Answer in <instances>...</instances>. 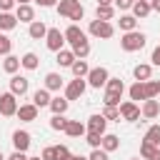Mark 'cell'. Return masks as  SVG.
Segmentation results:
<instances>
[{"label": "cell", "instance_id": "6da1fadb", "mask_svg": "<svg viewBox=\"0 0 160 160\" xmlns=\"http://www.w3.org/2000/svg\"><path fill=\"white\" fill-rule=\"evenodd\" d=\"M145 32H140V30H130V32H125L122 38H120V48L125 50V52H135V50H142L145 48Z\"/></svg>", "mask_w": 160, "mask_h": 160}, {"label": "cell", "instance_id": "7a4b0ae2", "mask_svg": "<svg viewBox=\"0 0 160 160\" xmlns=\"http://www.w3.org/2000/svg\"><path fill=\"white\" fill-rule=\"evenodd\" d=\"M88 32L90 35H95V38H102V40H110L112 35H115V25L110 22V20H90V28H88Z\"/></svg>", "mask_w": 160, "mask_h": 160}, {"label": "cell", "instance_id": "3957f363", "mask_svg": "<svg viewBox=\"0 0 160 160\" xmlns=\"http://www.w3.org/2000/svg\"><path fill=\"white\" fill-rule=\"evenodd\" d=\"M18 95L15 92H2L0 95V115H5V118H10V115H18V100H15Z\"/></svg>", "mask_w": 160, "mask_h": 160}, {"label": "cell", "instance_id": "277c9868", "mask_svg": "<svg viewBox=\"0 0 160 160\" xmlns=\"http://www.w3.org/2000/svg\"><path fill=\"white\" fill-rule=\"evenodd\" d=\"M45 45H48V50H52V52L62 50V45H65V32H60L58 28H48V35H45Z\"/></svg>", "mask_w": 160, "mask_h": 160}, {"label": "cell", "instance_id": "5b68a950", "mask_svg": "<svg viewBox=\"0 0 160 160\" xmlns=\"http://www.w3.org/2000/svg\"><path fill=\"white\" fill-rule=\"evenodd\" d=\"M85 88H88V80L85 78H75V80H70L65 85V98L68 100H78V98H82Z\"/></svg>", "mask_w": 160, "mask_h": 160}, {"label": "cell", "instance_id": "8992f818", "mask_svg": "<svg viewBox=\"0 0 160 160\" xmlns=\"http://www.w3.org/2000/svg\"><path fill=\"white\" fill-rule=\"evenodd\" d=\"M108 80H110L108 68H90V72H88V85L90 88H102Z\"/></svg>", "mask_w": 160, "mask_h": 160}, {"label": "cell", "instance_id": "52a82bcc", "mask_svg": "<svg viewBox=\"0 0 160 160\" xmlns=\"http://www.w3.org/2000/svg\"><path fill=\"white\" fill-rule=\"evenodd\" d=\"M140 108L132 102V100H128V102H120V118L122 120H128V122H135V120H140Z\"/></svg>", "mask_w": 160, "mask_h": 160}, {"label": "cell", "instance_id": "ba28073f", "mask_svg": "<svg viewBox=\"0 0 160 160\" xmlns=\"http://www.w3.org/2000/svg\"><path fill=\"white\" fill-rule=\"evenodd\" d=\"M38 105L35 102H25V105H20L18 108V118L22 120V122H32V120H38Z\"/></svg>", "mask_w": 160, "mask_h": 160}, {"label": "cell", "instance_id": "9c48e42d", "mask_svg": "<svg viewBox=\"0 0 160 160\" xmlns=\"http://www.w3.org/2000/svg\"><path fill=\"white\" fill-rule=\"evenodd\" d=\"M28 88H30V82H28V78H22V75H12L10 78V92H15V95H25L28 92Z\"/></svg>", "mask_w": 160, "mask_h": 160}, {"label": "cell", "instance_id": "30bf717a", "mask_svg": "<svg viewBox=\"0 0 160 160\" xmlns=\"http://www.w3.org/2000/svg\"><path fill=\"white\" fill-rule=\"evenodd\" d=\"M140 112H142V118H148V120H155V118L160 115V102H158L155 98H150V100H145V102H142Z\"/></svg>", "mask_w": 160, "mask_h": 160}, {"label": "cell", "instance_id": "8fae6325", "mask_svg": "<svg viewBox=\"0 0 160 160\" xmlns=\"http://www.w3.org/2000/svg\"><path fill=\"white\" fill-rule=\"evenodd\" d=\"M30 142H32V140H30V132H28V130H15V132H12V145H15V150H22V152H25V150L30 148Z\"/></svg>", "mask_w": 160, "mask_h": 160}, {"label": "cell", "instance_id": "7c38bea8", "mask_svg": "<svg viewBox=\"0 0 160 160\" xmlns=\"http://www.w3.org/2000/svg\"><path fill=\"white\" fill-rule=\"evenodd\" d=\"M105 128H108V118H105V115H92V118L88 120V130H90V132L105 135Z\"/></svg>", "mask_w": 160, "mask_h": 160}, {"label": "cell", "instance_id": "4fadbf2b", "mask_svg": "<svg viewBox=\"0 0 160 160\" xmlns=\"http://www.w3.org/2000/svg\"><path fill=\"white\" fill-rule=\"evenodd\" d=\"M152 12V0H135L132 2V15L135 18H148Z\"/></svg>", "mask_w": 160, "mask_h": 160}, {"label": "cell", "instance_id": "5bb4252c", "mask_svg": "<svg viewBox=\"0 0 160 160\" xmlns=\"http://www.w3.org/2000/svg\"><path fill=\"white\" fill-rule=\"evenodd\" d=\"M15 18H18L20 22H32V20H35L32 5H30V2H28V5H18V8H15Z\"/></svg>", "mask_w": 160, "mask_h": 160}, {"label": "cell", "instance_id": "9a60e30c", "mask_svg": "<svg viewBox=\"0 0 160 160\" xmlns=\"http://www.w3.org/2000/svg\"><path fill=\"white\" fill-rule=\"evenodd\" d=\"M72 52H75V58H80V60H85L88 55H90V42H88V38L82 35L80 40H75L72 42Z\"/></svg>", "mask_w": 160, "mask_h": 160}, {"label": "cell", "instance_id": "2e32d148", "mask_svg": "<svg viewBox=\"0 0 160 160\" xmlns=\"http://www.w3.org/2000/svg\"><path fill=\"white\" fill-rule=\"evenodd\" d=\"M50 90L48 88H38L35 92H32V102L38 105V108H50Z\"/></svg>", "mask_w": 160, "mask_h": 160}, {"label": "cell", "instance_id": "e0dca14e", "mask_svg": "<svg viewBox=\"0 0 160 160\" xmlns=\"http://www.w3.org/2000/svg\"><path fill=\"white\" fill-rule=\"evenodd\" d=\"M28 32H30V38H32V40H42V38L48 35V25H45L42 20H32Z\"/></svg>", "mask_w": 160, "mask_h": 160}, {"label": "cell", "instance_id": "ac0fdd59", "mask_svg": "<svg viewBox=\"0 0 160 160\" xmlns=\"http://www.w3.org/2000/svg\"><path fill=\"white\" fill-rule=\"evenodd\" d=\"M78 8H80V0H60V2H58V15L70 18L72 10H78Z\"/></svg>", "mask_w": 160, "mask_h": 160}, {"label": "cell", "instance_id": "d6986e66", "mask_svg": "<svg viewBox=\"0 0 160 160\" xmlns=\"http://www.w3.org/2000/svg\"><path fill=\"white\" fill-rule=\"evenodd\" d=\"M75 60H78V58H75V52H72V50H65V48H62V50H58V58H55V62H58L60 68H70Z\"/></svg>", "mask_w": 160, "mask_h": 160}, {"label": "cell", "instance_id": "ffe728a7", "mask_svg": "<svg viewBox=\"0 0 160 160\" xmlns=\"http://www.w3.org/2000/svg\"><path fill=\"white\" fill-rule=\"evenodd\" d=\"M68 105H70V100L68 98H52L50 100V110H52V115H65L68 112Z\"/></svg>", "mask_w": 160, "mask_h": 160}, {"label": "cell", "instance_id": "44dd1931", "mask_svg": "<svg viewBox=\"0 0 160 160\" xmlns=\"http://www.w3.org/2000/svg\"><path fill=\"white\" fill-rule=\"evenodd\" d=\"M140 155H142L145 160H160V148H158V145H150V142L142 140V145H140Z\"/></svg>", "mask_w": 160, "mask_h": 160}, {"label": "cell", "instance_id": "7402d4cb", "mask_svg": "<svg viewBox=\"0 0 160 160\" xmlns=\"http://www.w3.org/2000/svg\"><path fill=\"white\" fill-rule=\"evenodd\" d=\"M130 100L135 102V100H148V92H145V82H140V80H135V85H130Z\"/></svg>", "mask_w": 160, "mask_h": 160}, {"label": "cell", "instance_id": "603a6c76", "mask_svg": "<svg viewBox=\"0 0 160 160\" xmlns=\"http://www.w3.org/2000/svg\"><path fill=\"white\" fill-rule=\"evenodd\" d=\"M65 132H68L70 138H82V135H85V125H82L80 120H68Z\"/></svg>", "mask_w": 160, "mask_h": 160}, {"label": "cell", "instance_id": "cb8c5ba5", "mask_svg": "<svg viewBox=\"0 0 160 160\" xmlns=\"http://www.w3.org/2000/svg\"><path fill=\"white\" fill-rule=\"evenodd\" d=\"M100 148H102L105 152H112V150H118V148H120V138H118V135H108V132H105V135H102Z\"/></svg>", "mask_w": 160, "mask_h": 160}, {"label": "cell", "instance_id": "d4e9b609", "mask_svg": "<svg viewBox=\"0 0 160 160\" xmlns=\"http://www.w3.org/2000/svg\"><path fill=\"white\" fill-rule=\"evenodd\" d=\"M142 140H145V142H150V145H158V148H160V122H155V125H150Z\"/></svg>", "mask_w": 160, "mask_h": 160}, {"label": "cell", "instance_id": "484cf974", "mask_svg": "<svg viewBox=\"0 0 160 160\" xmlns=\"http://www.w3.org/2000/svg\"><path fill=\"white\" fill-rule=\"evenodd\" d=\"M2 70L10 72V75H15V72L20 70V58H15V55H5V60H2Z\"/></svg>", "mask_w": 160, "mask_h": 160}, {"label": "cell", "instance_id": "4316f807", "mask_svg": "<svg viewBox=\"0 0 160 160\" xmlns=\"http://www.w3.org/2000/svg\"><path fill=\"white\" fill-rule=\"evenodd\" d=\"M70 70H72V75H75V78H88V72H90V65H88L85 60H80V58H78V60L70 65Z\"/></svg>", "mask_w": 160, "mask_h": 160}, {"label": "cell", "instance_id": "83f0119b", "mask_svg": "<svg viewBox=\"0 0 160 160\" xmlns=\"http://www.w3.org/2000/svg\"><path fill=\"white\" fill-rule=\"evenodd\" d=\"M132 75H135V80H140V82H145V80H150V75H152V65H135V70H132Z\"/></svg>", "mask_w": 160, "mask_h": 160}, {"label": "cell", "instance_id": "f1b7e54d", "mask_svg": "<svg viewBox=\"0 0 160 160\" xmlns=\"http://www.w3.org/2000/svg\"><path fill=\"white\" fill-rule=\"evenodd\" d=\"M95 18L98 20H112L115 18V8L112 5H98L95 8Z\"/></svg>", "mask_w": 160, "mask_h": 160}, {"label": "cell", "instance_id": "f546056e", "mask_svg": "<svg viewBox=\"0 0 160 160\" xmlns=\"http://www.w3.org/2000/svg\"><path fill=\"white\" fill-rule=\"evenodd\" d=\"M45 88H48L50 92H52V90H60V88H62V78H60L58 72H48V75H45Z\"/></svg>", "mask_w": 160, "mask_h": 160}, {"label": "cell", "instance_id": "4dcf8cb0", "mask_svg": "<svg viewBox=\"0 0 160 160\" xmlns=\"http://www.w3.org/2000/svg\"><path fill=\"white\" fill-rule=\"evenodd\" d=\"M38 62H40V58H38L35 52H25V55L20 58V65H22L25 70H35V68H38Z\"/></svg>", "mask_w": 160, "mask_h": 160}, {"label": "cell", "instance_id": "1f68e13d", "mask_svg": "<svg viewBox=\"0 0 160 160\" xmlns=\"http://www.w3.org/2000/svg\"><path fill=\"white\" fill-rule=\"evenodd\" d=\"M18 25V18L12 12H0V30H12Z\"/></svg>", "mask_w": 160, "mask_h": 160}, {"label": "cell", "instance_id": "d6a6232c", "mask_svg": "<svg viewBox=\"0 0 160 160\" xmlns=\"http://www.w3.org/2000/svg\"><path fill=\"white\" fill-rule=\"evenodd\" d=\"M82 35H85V32H82V30H80V28H78V25H75V22H72V25H70V28H65V40H68V42H70V45H72V42H75V40H80V38H82Z\"/></svg>", "mask_w": 160, "mask_h": 160}, {"label": "cell", "instance_id": "836d02e7", "mask_svg": "<svg viewBox=\"0 0 160 160\" xmlns=\"http://www.w3.org/2000/svg\"><path fill=\"white\" fill-rule=\"evenodd\" d=\"M105 88H108L105 92H118V95H122V92H125V85H122V80H120V78H110V80L105 82Z\"/></svg>", "mask_w": 160, "mask_h": 160}, {"label": "cell", "instance_id": "e575fe53", "mask_svg": "<svg viewBox=\"0 0 160 160\" xmlns=\"http://www.w3.org/2000/svg\"><path fill=\"white\" fill-rule=\"evenodd\" d=\"M135 25H138V18L135 15H120V30L130 32V30H135Z\"/></svg>", "mask_w": 160, "mask_h": 160}, {"label": "cell", "instance_id": "d590c367", "mask_svg": "<svg viewBox=\"0 0 160 160\" xmlns=\"http://www.w3.org/2000/svg\"><path fill=\"white\" fill-rule=\"evenodd\" d=\"M102 115H105L108 120H120V105H105Z\"/></svg>", "mask_w": 160, "mask_h": 160}, {"label": "cell", "instance_id": "8d00e7d4", "mask_svg": "<svg viewBox=\"0 0 160 160\" xmlns=\"http://www.w3.org/2000/svg\"><path fill=\"white\" fill-rule=\"evenodd\" d=\"M50 128H52V130H65V128H68L65 115H52V118H50Z\"/></svg>", "mask_w": 160, "mask_h": 160}, {"label": "cell", "instance_id": "74e56055", "mask_svg": "<svg viewBox=\"0 0 160 160\" xmlns=\"http://www.w3.org/2000/svg\"><path fill=\"white\" fill-rule=\"evenodd\" d=\"M85 142H88L90 148H100V142H102V135H100V132H90V130H88V135H85Z\"/></svg>", "mask_w": 160, "mask_h": 160}, {"label": "cell", "instance_id": "f35d334b", "mask_svg": "<svg viewBox=\"0 0 160 160\" xmlns=\"http://www.w3.org/2000/svg\"><path fill=\"white\" fill-rule=\"evenodd\" d=\"M10 50H12V40L0 32V55H10Z\"/></svg>", "mask_w": 160, "mask_h": 160}, {"label": "cell", "instance_id": "ab89813d", "mask_svg": "<svg viewBox=\"0 0 160 160\" xmlns=\"http://www.w3.org/2000/svg\"><path fill=\"white\" fill-rule=\"evenodd\" d=\"M145 92H148V100L150 98H158L160 92H158V82L155 80H145Z\"/></svg>", "mask_w": 160, "mask_h": 160}, {"label": "cell", "instance_id": "60d3db41", "mask_svg": "<svg viewBox=\"0 0 160 160\" xmlns=\"http://www.w3.org/2000/svg\"><path fill=\"white\" fill-rule=\"evenodd\" d=\"M120 98L122 95H118V92H105V100L102 102L105 105H120Z\"/></svg>", "mask_w": 160, "mask_h": 160}, {"label": "cell", "instance_id": "b9f144b4", "mask_svg": "<svg viewBox=\"0 0 160 160\" xmlns=\"http://www.w3.org/2000/svg\"><path fill=\"white\" fill-rule=\"evenodd\" d=\"M90 160H108V152H105L102 148H92V152H90Z\"/></svg>", "mask_w": 160, "mask_h": 160}, {"label": "cell", "instance_id": "7bdbcfd3", "mask_svg": "<svg viewBox=\"0 0 160 160\" xmlns=\"http://www.w3.org/2000/svg\"><path fill=\"white\" fill-rule=\"evenodd\" d=\"M12 8H18V0H0V12H10Z\"/></svg>", "mask_w": 160, "mask_h": 160}, {"label": "cell", "instance_id": "ee69618b", "mask_svg": "<svg viewBox=\"0 0 160 160\" xmlns=\"http://www.w3.org/2000/svg\"><path fill=\"white\" fill-rule=\"evenodd\" d=\"M42 160H58V150L55 148H45L42 150Z\"/></svg>", "mask_w": 160, "mask_h": 160}, {"label": "cell", "instance_id": "f6af8a7d", "mask_svg": "<svg viewBox=\"0 0 160 160\" xmlns=\"http://www.w3.org/2000/svg\"><path fill=\"white\" fill-rule=\"evenodd\" d=\"M82 15H85V8L80 5L78 10H72V15H70V20H72V22H78V20H82Z\"/></svg>", "mask_w": 160, "mask_h": 160}, {"label": "cell", "instance_id": "bcb514c9", "mask_svg": "<svg viewBox=\"0 0 160 160\" xmlns=\"http://www.w3.org/2000/svg\"><path fill=\"white\" fill-rule=\"evenodd\" d=\"M112 2H115L120 10H130V8H132V0H112Z\"/></svg>", "mask_w": 160, "mask_h": 160}, {"label": "cell", "instance_id": "7dc6e473", "mask_svg": "<svg viewBox=\"0 0 160 160\" xmlns=\"http://www.w3.org/2000/svg\"><path fill=\"white\" fill-rule=\"evenodd\" d=\"M55 150H58V160H62L65 155H70V150H68L65 145H55Z\"/></svg>", "mask_w": 160, "mask_h": 160}, {"label": "cell", "instance_id": "c3c4849f", "mask_svg": "<svg viewBox=\"0 0 160 160\" xmlns=\"http://www.w3.org/2000/svg\"><path fill=\"white\" fill-rule=\"evenodd\" d=\"M8 160H28V155H25L22 150H15V152H12V155H10Z\"/></svg>", "mask_w": 160, "mask_h": 160}, {"label": "cell", "instance_id": "681fc988", "mask_svg": "<svg viewBox=\"0 0 160 160\" xmlns=\"http://www.w3.org/2000/svg\"><path fill=\"white\" fill-rule=\"evenodd\" d=\"M150 60H152V65H158V68H160V45L152 50V58H150Z\"/></svg>", "mask_w": 160, "mask_h": 160}, {"label": "cell", "instance_id": "f907efd6", "mask_svg": "<svg viewBox=\"0 0 160 160\" xmlns=\"http://www.w3.org/2000/svg\"><path fill=\"white\" fill-rule=\"evenodd\" d=\"M40 8H52V5H58V0H35Z\"/></svg>", "mask_w": 160, "mask_h": 160}, {"label": "cell", "instance_id": "816d5d0a", "mask_svg": "<svg viewBox=\"0 0 160 160\" xmlns=\"http://www.w3.org/2000/svg\"><path fill=\"white\" fill-rule=\"evenodd\" d=\"M152 10H158V12H160V0H152Z\"/></svg>", "mask_w": 160, "mask_h": 160}, {"label": "cell", "instance_id": "f5cc1de1", "mask_svg": "<svg viewBox=\"0 0 160 160\" xmlns=\"http://www.w3.org/2000/svg\"><path fill=\"white\" fill-rule=\"evenodd\" d=\"M98 5H112V0H98Z\"/></svg>", "mask_w": 160, "mask_h": 160}, {"label": "cell", "instance_id": "db71d44e", "mask_svg": "<svg viewBox=\"0 0 160 160\" xmlns=\"http://www.w3.org/2000/svg\"><path fill=\"white\" fill-rule=\"evenodd\" d=\"M28 2H30V0H18V5H28Z\"/></svg>", "mask_w": 160, "mask_h": 160}, {"label": "cell", "instance_id": "11a10c76", "mask_svg": "<svg viewBox=\"0 0 160 160\" xmlns=\"http://www.w3.org/2000/svg\"><path fill=\"white\" fill-rule=\"evenodd\" d=\"M28 160H42V158H28Z\"/></svg>", "mask_w": 160, "mask_h": 160}, {"label": "cell", "instance_id": "9f6ffc18", "mask_svg": "<svg viewBox=\"0 0 160 160\" xmlns=\"http://www.w3.org/2000/svg\"><path fill=\"white\" fill-rule=\"evenodd\" d=\"M0 160H8V158H5V155H2V152H0Z\"/></svg>", "mask_w": 160, "mask_h": 160}, {"label": "cell", "instance_id": "6f0895ef", "mask_svg": "<svg viewBox=\"0 0 160 160\" xmlns=\"http://www.w3.org/2000/svg\"><path fill=\"white\" fill-rule=\"evenodd\" d=\"M158 92H160V80H158Z\"/></svg>", "mask_w": 160, "mask_h": 160}, {"label": "cell", "instance_id": "680465c9", "mask_svg": "<svg viewBox=\"0 0 160 160\" xmlns=\"http://www.w3.org/2000/svg\"><path fill=\"white\" fill-rule=\"evenodd\" d=\"M130 160H140V158H130Z\"/></svg>", "mask_w": 160, "mask_h": 160}, {"label": "cell", "instance_id": "91938a15", "mask_svg": "<svg viewBox=\"0 0 160 160\" xmlns=\"http://www.w3.org/2000/svg\"><path fill=\"white\" fill-rule=\"evenodd\" d=\"M132 2H135V0H132Z\"/></svg>", "mask_w": 160, "mask_h": 160}]
</instances>
